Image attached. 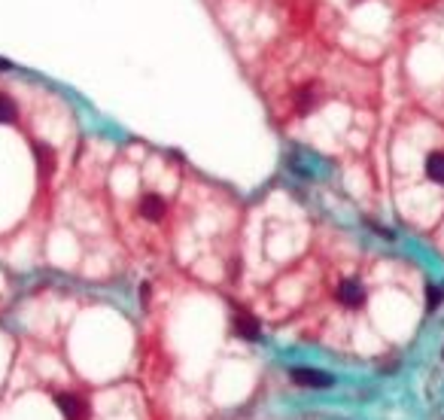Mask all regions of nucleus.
I'll use <instances>...</instances> for the list:
<instances>
[{"mask_svg":"<svg viewBox=\"0 0 444 420\" xmlns=\"http://www.w3.org/2000/svg\"><path fill=\"white\" fill-rule=\"evenodd\" d=\"M3 122H15V104H13L10 95L0 91V125H3Z\"/></svg>","mask_w":444,"mask_h":420,"instance_id":"6e6552de","label":"nucleus"},{"mask_svg":"<svg viewBox=\"0 0 444 420\" xmlns=\"http://www.w3.org/2000/svg\"><path fill=\"white\" fill-rule=\"evenodd\" d=\"M289 377L296 387H307V390H329L335 384L329 372H316V368H292Z\"/></svg>","mask_w":444,"mask_h":420,"instance_id":"f257e3e1","label":"nucleus"},{"mask_svg":"<svg viewBox=\"0 0 444 420\" xmlns=\"http://www.w3.org/2000/svg\"><path fill=\"white\" fill-rule=\"evenodd\" d=\"M426 177L444 186V153H429V158H426Z\"/></svg>","mask_w":444,"mask_h":420,"instance_id":"423d86ee","label":"nucleus"},{"mask_svg":"<svg viewBox=\"0 0 444 420\" xmlns=\"http://www.w3.org/2000/svg\"><path fill=\"white\" fill-rule=\"evenodd\" d=\"M338 301L344 308H359L365 301V290H362V283L359 280H344L338 287Z\"/></svg>","mask_w":444,"mask_h":420,"instance_id":"7ed1b4c3","label":"nucleus"},{"mask_svg":"<svg viewBox=\"0 0 444 420\" xmlns=\"http://www.w3.org/2000/svg\"><path fill=\"white\" fill-rule=\"evenodd\" d=\"M314 107V91L311 89H301L298 95H296V110L298 113H307Z\"/></svg>","mask_w":444,"mask_h":420,"instance_id":"1a4fd4ad","label":"nucleus"},{"mask_svg":"<svg viewBox=\"0 0 444 420\" xmlns=\"http://www.w3.org/2000/svg\"><path fill=\"white\" fill-rule=\"evenodd\" d=\"M140 213H144L146 220L158 223V220H162V216L167 213L164 198H162V195H155V192H149V195H144V201H140Z\"/></svg>","mask_w":444,"mask_h":420,"instance_id":"20e7f679","label":"nucleus"},{"mask_svg":"<svg viewBox=\"0 0 444 420\" xmlns=\"http://www.w3.org/2000/svg\"><path fill=\"white\" fill-rule=\"evenodd\" d=\"M234 329H238L240 338L259 341V323H256L250 314H238V317H234Z\"/></svg>","mask_w":444,"mask_h":420,"instance_id":"39448f33","label":"nucleus"},{"mask_svg":"<svg viewBox=\"0 0 444 420\" xmlns=\"http://www.w3.org/2000/svg\"><path fill=\"white\" fill-rule=\"evenodd\" d=\"M55 402H58V411L64 414V420H89V402L77 396V393H58Z\"/></svg>","mask_w":444,"mask_h":420,"instance_id":"f03ea898","label":"nucleus"},{"mask_svg":"<svg viewBox=\"0 0 444 420\" xmlns=\"http://www.w3.org/2000/svg\"><path fill=\"white\" fill-rule=\"evenodd\" d=\"M441 299H444V290H438V287H429V301H426V305H429V310H435L441 305Z\"/></svg>","mask_w":444,"mask_h":420,"instance_id":"9d476101","label":"nucleus"},{"mask_svg":"<svg viewBox=\"0 0 444 420\" xmlns=\"http://www.w3.org/2000/svg\"><path fill=\"white\" fill-rule=\"evenodd\" d=\"M6 67H10V64H6V61H0V70H6Z\"/></svg>","mask_w":444,"mask_h":420,"instance_id":"9b49d317","label":"nucleus"},{"mask_svg":"<svg viewBox=\"0 0 444 420\" xmlns=\"http://www.w3.org/2000/svg\"><path fill=\"white\" fill-rule=\"evenodd\" d=\"M37 165H40V174L43 177H52V171H55V153L49 147L43 144H37Z\"/></svg>","mask_w":444,"mask_h":420,"instance_id":"0eeeda50","label":"nucleus"}]
</instances>
